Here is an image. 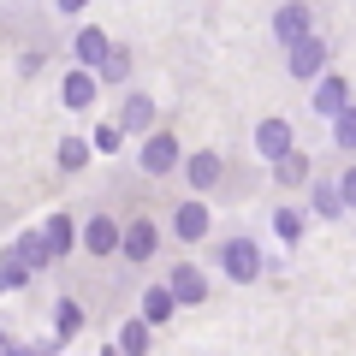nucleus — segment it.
Returning a JSON list of instances; mask_svg holds the SVG:
<instances>
[{"label": "nucleus", "instance_id": "nucleus-5", "mask_svg": "<svg viewBox=\"0 0 356 356\" xmlns=\"http://www.w3.org/2000/svg\"><path fill=\"white\" fill-rule=\"evenodd\" d=\"M280 54H285V77H297V83H315V77L332 65L327 36H315V30H309V36H297L291 48H280Z\"/></svg>", "mask_w": 356, "mask_h": 356}, {"label": "nucleus", "instance_id": "nucleus-4", "mask_svg": "<svg viewBox=\"0 0 356 356\" xmlns=\"http://www.w3.org/2000/svg\"><path fill=\"white\" fill-rule=\"evenodd\" d=\"M154 255H161V226H154L149 214L119 220V261L125 267H149Z\"/></svg>", "mask_w": 356, "mask_h": 356}, {"label": "nucleus", "instance_id": "nucleus-12", "mask_svg": "<svg viewBox=\"0 0 356 356\" xmlns=\"http://www.w3.org/2000/svg\"><path fill=\"white\" fill-rule=\"evenodd\" d=\"M309 30H315L309 0H280V6H273V42H280V48H291V42L309 36Z\"/></svg>", "mask_w": 356, "mask_h": 356}, {"label": "nucleus", "instance_id": "nucleus-28", "mask_svg": "<svg viewBox=\"0 0 356 356\" xmlns=\"http://www.w3.org/2000/svg\"><path fill=\"white\" fill-rule=\"evenodd\" d=\"M6 6H24V0H6Z\"/></svg>", "mask_w": 356, "mask_h": 356}, {"label": "nucleus", "instance_id": "nucleus-13", "mask_svg": "<svg viewBox=\"0 0 356 356\" xmlns=\"http://www.w3.org/2000/svg\"><path fill=\"white\" fill-rule=\"evenodd\" d=\"M113 125L125 131V137H149V131H154V102L143 95V89H125V95H119Z\"/></svg>", "mask_w": 356, "mask_h": 356}, {"label": "nucleus", "instance_id": "nucleus-6", "mask_svg": "<svg viewBox=\"0 0 356 356\" xmlns=\"http://www.w3.org/2000/svg\"><path fill=\"white\" fill-rule=\"evenodd\" d=\"M172 238L184 243V250H196V243L214 238V208H208V196H184V202L172 208Z\"/></svg>", "mask_w": 356, "mask_h": 356}, {"label": "nucleus", "instance_id": "nucleus-2", "mask_svg": "<svg viewBox=\"0 0 356 356\" xmlns=\"http://www.w3.org/2000/svg\"><path fill=\"white\" fill-rule=\"evenodd\" d=\"M161 285L172 291V303H178V309H202L208 297H214V273H208V267H196V261H172Z\"/></svg>", "mask_w": 356, "mask_h": 356}, {"label": "nucleus", "instance_id": "nucleus-17", "mask_svg": "<svg viewBox=\"0 0 356 356\" xmlns=\"http://www.w3.org/2000/svg\"><path fill=\"white\" fill-rule=\"evenodd\" d=\"M131 72H137V54L119 48V42H113V54L95 65V77H102V83H113V89H131Z\"/></svg>", "mask_w": 356, "mask_h": 356}, {"label": "nucleus", "instance_id": "nucleus-25", "mask_svg": "<svg viewBox=\"0 0 356 356\" xmlns=\"http://www.w3.org/2000/svg\"><path fill=\"white\" fill-rule=\"evenodd\" d=\"M119 149H125V131L113 119H102V125L89 131V154H119Z\"/></svg>", "mask_w": 356, "mask_h": 356}, {"label": "nucleus", "instance_id": "nucleus-8", "mask_svg": "<svg viewBox=\"0 0 356 356\" xmlns=\"http://www.w3.org/2000/svg\"><path fill=\"white\" fill-rule=\"evenodd\" d=\"M60 107L65 113H95V107H102V77L83 72V65L60 72Z\"/></svg>", "mask_w": 356, "mask_h": 356}, {"label": "nucleus", "instance_id": "nucleus-21", "mask_svg": "<svg viewBox=\"0 0 356 356\" xmlns=\"http://www.w3.org/2000/svg\"><path fill=\"white\" fill-rule=\"evenodd\" d=\"M6 255H13L18 267H30V273L54 261V255H48V243H42V232H24V238H18V243H13V250H6Z\"/></svg>", "mask_w": 356, "mask_h": 356}, {"label": "nucleus", "instance_id": "nucleus-3", "mask_svg": "<svg viewBox=\"0 0 356 356\" xmlns=\"http://www.w3.org/2000/svg\"><path fill=\"white\" fill-rule=\"evenodd\" d=\"M178 161H184V143H178L166 125H154L149 137H137V166H143L149 178H172Z\"/></svg>", "mask_w": 356, "mask_h": 356}, {"label": "nucleus", "instance_id": "nucleus-10", "mask_svg": "<svg viewBox=\"0 0 356 356\" xmlns=\"http://www.w3.org/2000/svg\"><path fill=\"white\" fill-rule=\"evenodd\" d=\"M350 102H356V95H350V77L332 72V65L315 77V83H309V113H315V119H332L339 107H350Z\"/></svg>", "mask_w": 356, "mask_h": 356}, {"label": "nucleus", "instance_id": "nucleus-15", "mask_svg": "<svg viewBox=\"0 0 356 356\" xmlns=\"http://www.w3.org/2000/svg\"><path fill=\"white\" fill-rule=\"evenodd\" d=\"M303 196H309V214H321V220H339V214H344V202H339V178H309Z\"/></svg>", "mask_w": 356, "mask_h": 356}, {"label": "nucleus", "instance_id": "nucleus-24", "mask_svg": "<svg viewBox=\"0 0 356 356\" xmlns=\"http://www.w3.org/2000/svg\"><path fill=\"white\" fill-rule=\"evenodd\" d=\"M60 172H83L89 166V137H60Z\"/></svg>", "mask_w": 356, "mask_h": 356}, {"label": "nucleus", "instance_id": "nucleus-1", "mask_svg": "<svg viewBox=\"0 0 356 356\" xmlns=\"http://www.w3.org/2000/svg\"><path fill=\"white\" fill-rule=\"evenodd\" d=\"M214 273H220V280H232V285H255V280L267 273L261 243H255L250 232H232V238H220V243H214Z\"/></svg>", "mask_w": 356, "mask_h": 356}, {"label": "nucleus", "instance_id": "nucleus-11", "mask_svg": "<svg viewBox=\"0 0 356 356\" xmlns=\"http://www.w3.org/2000/svg\"><path fill=\"white\" fill-rule=\"evenodd\" d=\"M113 54V36H107L102 24H83L77 18V30H72V65H83V72H95V65Z\"/></svg>", "mask_w": 356, "mask_h": 356}, {"label": "nucleus", "instance_id": "nucleus-20", "mask_svg": "<svg viewBox=\"0 0 356 356\" xmlns=\"http://www.w3.org/2000/svg\"><path fill=\"white\" fill-rule=\"evenodd\" d=\"M119 356H149V344H154V327H149V321H143V315H131L125 321V327H119Z\"/></svg>", "mask_w": 356, "mask_h": 356}, {"label": "nucleus", "instance_id": "nucleus-23", "mask_svg": "<svg viewBox=\"0 0 356 356\" xmlns=\"http://www.w3.org/2000/svg\"><path fill=\"white\" fill-rule=\"evenodd\" d=\"M327 125H332V149H339V154H356V102L339 107Z\"/></svg>", "mask_w": 356, "mask_h": 356}, {"label": "nucleus", "instance_id": "nucleus-26", "mask_svg": "<svg viewBox=\"0 0 356 356\" xmlns=\"http://www.w3.org/2000/svg\"><path fill=\"white\" fill-rule=\"evenodd\" d=\"M339 202H344V214H356V161L339 166Z\"/></svg>", "mask_w": 356, "mask_h": 356}, {"label": "nucleus", "instance_id": "nucleus-27", "mask_svg": "<svg viewBox=\"0 0 356 356\" xmlns=\"http://www.w3.org/2000/svg\"><path fill=\"white\" fill-rule=\"evenodd\" d=\"M89 6H95V0H54V18H72V24H77Z\"/></svg>", "mask_w": 356, "mask_h": 356}, {"label": "nucleus", "instance_id": "nucleus-19", "mask_svg": "<svg viewBox=\"0 0 356 356\" xmlns=\"http://www.w3.org/2000/svg\"><path fill=\"white\" fill-rule=\"evenodd\" d=\"M137 315H143V321H149V327H154V332H161V327H166V321H172V315H178V303H172V291H166V285H149V291H143V309H137Z\"/></svg>", "mask_w": 356, "mask_h": 356}, {"label": "nucleus", "instance_id": "nucleus-7", "mask_svg": "<svg viewBox=\"0 0 356 356\" xmlns=\"http://www.w3.org/2000/svg\"><path fill=\"white\" fill-rule=\"evenodd\" d=\"M250 143H255V154L273 166V161H285V154L297 149V125H291L285 113H267V119H255V137H250Z\"/></svg>", "mask_w": 356, "mask_h": 356}, {"label": "nucleus", "instance_id": "nucleus-9", "mask_svg": "<svg viewBox=\"0 0 356 356\" xmlns=\"http://www.w3.org/2000/svg\"><path fill=\"white\" fill-rule=\"evenodd\" d=\"M178 178L191 184V196L220 191V178H226V154H214V149H196V154H184V161H178Z\"/></svg>", "mask_w": 356, "mask_h": 356}, {"label": "nucleus", "instance_id": "nucleus-14", "mask_svg": "<svg viewBox=\"0 0 356 356\" xmlns=\"http://www.w3.org/2000/svg\"><path fill=\"white\" fill-rule=\"evenodd\" d=\"M77 250L83 255H119V220L113 214H89L77 226Z\"/></svg>", "mask_w": 356, "mask_h": 356}, {"label": "nucleus", "instance_id": "nucleus-16", "mask_svg": "<svg viewBox=\"0 0 356 356\" xmlns=\"http://www.w3.org/2000/svg\"><path fill=\"white\" fill-rule=\"evenodd\" d=\"M42 243H48V255H54V261H60V255H72V250H77V220H72V214L42 220Z\"/></svg>", "mask_w": 356, "mask_h": 356}, {"label": "nucleus", "instance_id": "nucleus-22", "mask_svg": "<svg viewBox=\"0 0 356 356\" xmlns=\"http://www.w3.org/2000/svg\"><path fill=\"white\" fill-rule=\"evenodd\" d=\"M303 232H309V214H303V208H273V238H280V243H297V238H303Z\"/></svg>", "mask_w": 356, "mask_h": 356}, {"label": "nucleus", "instance_id": "nucleus-18", "mask_svg": "<svg viewBox=\"0 0 356 356\" xmlns=\"http://www.w3.org/2000/svg\"><path fill=\"white\" fill-rule=\"evenodd\" d=\"M273 178H280L285 191H303L309 178H315V161H309L303 149H291V154H285V161H273Z\"/></svg>", "mask_w": 356, "mask_h": 356}]
</instances>
